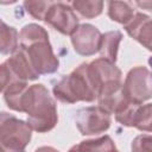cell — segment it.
<instances>
[{"label":"cell","mask_w":152,"mask_h":152,"mask_svg":"<svg viewBox=\"0 0 152 152\" xmlns=\"http://www.w3.org/2000/svg\"><path fill=\"white\" fill-rule=\"evenodd\" d=\"M89 70L91 74V77L96 84V88L100 93V90L107 86L122 82L121 81V70L115 65V63H112L104 58H96L93 62L89 63ZM99 96V95H97Z\"/></svg>","instance_id":"9c48e42d"},{"label":"cell","mask_w":152,"mask_h":152,"mask_svg":"<svg viewBox=\"0 0 152 152\" xmlns=\"http://www.w3.org/2000/svg\"><path fill=\"white\" fill-rule=\"evenodd\" d=\"M129 37L139 42L148 51H152V18L137 12L134 18L124 26Z\"/></svg>","instance_id":"30bf717a"},{"label":"cell","mask_w":152,"mask_h":152,"mask_svg":"<svg viewBox=\"0 0 152 152\" xmlns=\"http://www.w3.org/2000/svg\"><path fill=\"white\" fill-rule=\"evenodd\" d=\"M121 39H122V33L118 30L103 33L101 38L100 50H99L101 58H104L112 63H115L118 58V51H119V45Z\"/></svg>","instance_id":"4fadbf2b"},{"label":"cell","mask_w":152,"mask_h":152,"mask_svg":"<svg viewBox=\"0 0 152 152\" xmlns=\"http://www.w3.org/2000/svg\"><path fill=\"white\" fill-rule=\"evenodd\" d=\"M2 152H25L24 150L20 148H8V147H1Z\"/></svg>","instance_id":"cb8c5ba5"},{"label":"cell","mask_w":152,"mask_h":152,"mask_svg":"<svg viewBox=\"0 0 152 152\" xmlns=\"http://www.w3.org/2000/svg\"><path fill=\"white\" fill-rule=\"evenodd\" d=\"M31 126L12 114L2 112L0 115V142L1 147L24 150L32 137Z\"/></svg>","instance_id":"277c9868"},{"label":"cell","mask_w":152,"mask_h":152,"mask_svg":"<svg viewBox=\"0 0 152 152\" xmlns=\"http://www.w3.org/2000/svg\"><path fill=\"white\" fill-rule=\"evenodd\" d=\"M72 10L84 18L91 19L102 13L103 1L101 0H75L70 4Z\"/></svg>","instance_id":"e0dca14e"},{"label":"cell","mask_w":152,"mask_h":152,"mask_svg":"<svg viewBox=\"0 0 152 152\" xmlns=\"http://www.w3.org/2000/svg\"><path fill=\"white\" fill-rule=\"evenodd\" d=\"M110 114L97 107H86L76 112L75 124L82 135H94L106 132L110 127Z\"/></svg>","instance_id":"8992f818"},{"label":"cell","mask_w":152,"mask_h":152,"mask_svg":"<svg viewBox=\"0 0 152 152\" xmlns=\"http://www.w3.org/2000/svg\"><path fill=\"white\" fill-rule=\"evenodd\" d=\"M138 7L142 8V10H146L148 12H152V1L151 0H142V1H135L134 2Z\"/></svg>","instance_id":"7402d4cb"},{"label":"cell","mask_w":152,"mask_h":152,"mask_svg":"<svg viewBox=\"0 0 152 152\" xmlns=\"http://www.w3.org/2000/svg\"><path fill=\"white\" fill-rule=\"evenodd\" d=\"M53 1H34V0H25L24 1V7L26 12L33 17L34 19L38 20H45L46 13L49 8L51 7Z\"/></svg>","instance_id":"ffe728a7"},{"label":"cell","mask_w":152,"mask_h":152,"mask_svg":"<svg viewBox=\"0 0 152 152\" xmlns=\"http://www.w3.org/2000/svg\"><path fill=\"white\" fill-rule=\"evenodd\" d=\"M34 152H59V151L52 146H40Z\"/></svg>","instance_id":"603a6c76"},{"label":"cell","mask_w":152,"mask_h":152,"mask_svg":"<svg viewBox=\"0 0 152 152\" xmlns=\"http://www.w3.org/2000/svg\"><path fill=\"white\" fill-rule=\"evenodd\" d=\"M131 152H152V134L137 135L131 144Z\"/></svg>","instance_id":"44dd1931"},{"label":"cell","mask_w":152,"mask_h":152,"mask_svg":"<svg viewBox=\"0 0 152 152\" xmlns=\"http://www.w3.org/2000/svg\"><path fill=\"white\" fill-rule=\"evenodd\" d=\"M20 48H23L39 75L53 74L58 70L59 61L53 53L49 42V33L38 24L25 25L19 33Z\"/></svg>","instance_id":"7a4b0ae2"},{"label":"cell","mask_w":152,"mask_h":152,"mask_svg":"<svg viewBox=\"0 0 152 152\" xmlns=\"http://www.w3.org/2000/svg\"><path fill=\"white\" fill-rule=\"evenodd\" d=\"M0 37H1V45H0V51L2 55H8V53H14L18 49V40H19V34L18 31L8 26L5 21H1V28H0Z\"/></svg>","instance_id":"2e32d148"},{"label":"cell","mask_w":152,"mask_h":152,"mask_svg":"<svg viewBox=\"0 0 152 152\" xmlns=\"http://www.w3.org/2000/svg\"><path fill=\"white\" fill-rule=\"evenodd\" d=\"M135 15L134 8L131 2L126 1H109L108 2V17L121 25H127Z\"/></svg>","instance_id":"9a60e30c"},{"label":"cell","mask_w":152,"mask_h":152,"mask_svg":"<svg viewBox=\"0 0 152 152\" xmlns=\"http://www.w3.org/2000/svg\"><path fill=\"white\" fill-rule=\"evenodd\" d=\"M52 91L55 97L63 103L93 102L97 100L99 90L91 77L89 63H82L69 75L63 76L53 86Z\"/></svg>","instance_id":"3957f363"},{"label":"cell","mask_w":152,"mask_h":152,"mask_svg":"<svg viewBox=\"0 0 152 152\" xmlns=\"http://www.w3.org/2000/svg\"><path fill=\"white\" fill-rule=\"evenodd\" d=\"M148 64H150V66H151V69H152V57L148 58Z\"/></svg>","instance_id":"d4e9b609"},{"label":"cell","mask_w":152,"mask_h":152,"mask_svg":"<svg viewBox=\"0 0 152 152\" xmlns=\"http://www.w3.org/2000/svg\"><path fill=\"white\" fill-rule=\"evenodd\" d=\"M21 113H26L27 124L38 133L55 128L58 121L57 104L44 84H31L21 101Z\"/></svg>","instance_id":"6da1fadb"},{"label":"cell","mask_w":152,"mask_h":152,"mask_svg":"<svg viewBox=\"0 0 152 152\" xmlns=\"http://www.w3.org/2000/svg\"><path fill=\"white\" fill-rule=\"evenodd\" d=\"M70 37L74 50L81 56H93L100 50L102 33L91 24H81Z\"/></svg>","instance_id":"ba28073f"},{"label":"cell","mask_w":152,"mask_h":152,"mask_svg":"<svg viewBox=\"0 0 152 152\" xmlns=\"http://www.w3.org/2000/svg\"><path fill=\"white\" fill-rule=\"evenodd\" d=\"M28 82H14L6 88L1 89L4 100L10 109L21 113V101L28 88Z\"/></svg>","instance_id":"5bb4252c"},{"label":"cell","mask_w":152,"mask_h":152,"mask_svg":"<svg viewBox=\"0 0 152 152\" xmlns=\"http://www.w3.org/2000/svg\"><path fill=\"white\" fill-rule=\"evenodd\" d=\"M44 21L64 36H71L80 26L78 17L65 2H52Z\"/></svg>","instance_id":"52a82bcc"},{"label":"cell","mask_w":152,"mask_h":152,"mask_svg":"<svg viewBox=\"0 0 152 152\" xmlns=\"http://www.w3.org/2000/svg\"><path fill=\"white\" fill-rule=\"evenodd\" d=\"M140 104H135L133 102H131L129 100H127L114 114L115 115V120L121 124L122 126L126 127H133V120H134V115L135 112L138 109Z\"/></svg>","instance_id":"d6986e66"},{"label":"cell","mask_w":152,"mask_h":152,"mask_svg":"<svg viewBox=\"0 0 152 152\" xmlns=\"http://www.w3.org/2000/svg\"><path fill=\"white\" fill-rule=\"evenodd\" d=\"M124 93L135 104L150 100L152 97V74L148 69L141 65L131 69L124 82Z\"/></svg>","instance_id":"5b68a950"},{"label":"cell","mask_w":152,"mask_h":152,"mask_svg":"<svg viewBox=\"0 0 152 152\" xmlns=\"http://www.w3.org/2000/svg\"><path fill=\"white\" fill-rule=\"evenodd\" d=\"M124 93V83H114L102 88L97 96V103L101 109L108 114H115L116 110L127 101Z\"/></svg>","instance_id":"8fae6325"},{"label":"cell","mask_w":152,"mask_h":152,"mask_svg":"<svg viewBox=\"0 0 152 152\" xmlns=\"http://www.w3.org/2000/svg\"><path fill=\"white\" fill-rule=\"evenodd\" d=\"M133 127L141 132H152V103L140 104L135 112Z\"/></svg>","instance_id":"ac0fdd59"},{"label":"cell","mask_w":152,"mask_h":152,"mask_svg":"<svg viewBox=\"0 0 152 152\" xmlns=\"http://www.w3.org/2000/svg\"><path fill=\"white\" fill-rule=\"evenodd\" d=\"M68 152H119L109 135L96 139H87L74 145Z\"/></svg>","instance_id":"7c38bea8"}]
</instances>
